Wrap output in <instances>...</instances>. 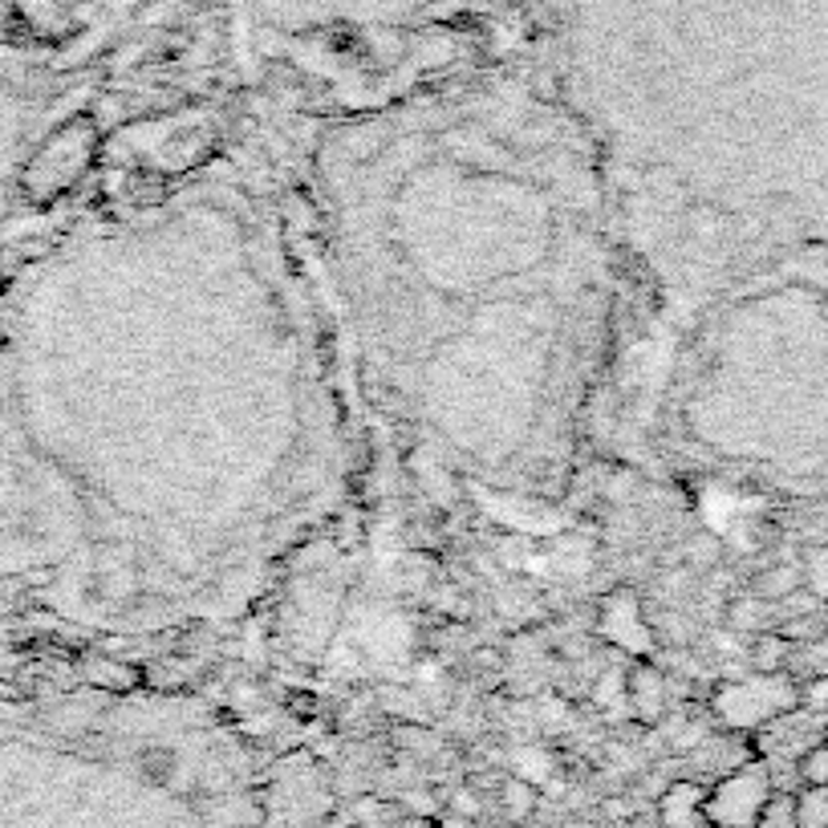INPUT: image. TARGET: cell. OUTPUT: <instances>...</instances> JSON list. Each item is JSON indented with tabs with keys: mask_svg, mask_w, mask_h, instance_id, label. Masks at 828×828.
I'll return each mask as SVG.
<instances>
[{
	"mask_svg": "<svg viewBox=\"0 0 828 828\" xmlns=\"http://www.w3.org/2000/svg\"><path fill=\"white\" fill-rule=\"evenodd\" d=\"M714 714L735 731L771 728L776 719L800 711V683L788 674H752L740 683H728L714 690Z\"/></svg>",
	"mask_w": 828,
	"mask_h": 828,
	"instance_id": "obj_1",
	"label": "cell"
},
{
	"mask_svg": "<svg viewBox=\"0 0 828 828\" xmlns=\"http://www.w3.org/2000/svg\"><path fill=\"white\" fill-rule=\"evenodd\" d=\"M771 792L768 764H743L707 792V828H756Z\"/></svg>",
	"mask_w": 828,
	"mask_h": 828,
	"instance_id": "obj_2",
	"label": "cell"
},
{
	"mask_svg": "<svg viewBox=\"0 0 828 828\" xmlns=\"http://www.w3.org/2000/svg\"><path fill=\"white\" fill-rule=\"evenodd\" d=\"M626 702L634 707V714L642 719L646 728L662 723L666 702H671V683H666V674L658 671L654 662H642V658H638L626 674Z\"/></svg>",
	"mask_w": 828,
	"mask_h": 828,
	"instance_id": "obj_3",
	"label": "cell"
},
{
	"mask_svg": "<svg viewBox=\"0 0 828 828\" xmlns=\"http://www.w3.org/2000/svg\"><path fill=\"white\" fill-rule=\"evenodd\" d=\"M707 788L695 780H674L658 796V825L662 828H707Z\"/></svg>",
	"mask_w": 828,
	"mask_h": 828,
	"instance_id": "obj_4",
	"label": "cell"
},
{
	"mask_svg": "<svg viewBox=\"0 0 828 828\" xmlns=\"http://www.w3.org/2000/svg\"><path fill=\"white\" fill-rule=\"evenodd\" d=\"M792 662V642L780 629H764L747 642V666L752 674H784Z\"/></svg>",
	"mask_w": 828,
	"mask_h": 828,
	"instance_id": "obj_5",
	"label": "cell"
},
{
	"mask_svg": "<svg viewBox=\"0 0 828 828\" xmlns=\"http://www.w3.org/2000/svg\"><path fill=\"white\" fill-rule=\"evenodd\" d=\"M800 589H804L800 565H771V569H764L756 581H752V593H756L759 601H768V605H784Z\"/></svg>",
	"mask_w": 828,
	"mask_h": 828,
	"instance_id": "obj_6",
	"label": "cell"
},
{
	"mask_svg": "<svg viewBox=\"0 0 828 828\" xmlns=\"http://www.w3.org/2000/svg\"><path fill=\"white\" fill-rule=\"evenodd\" d=\"M728 626L735 634H747V638H756L764 629H771V605L768 601H759L756 593H747V598H735L728 605Z\"/></svg>",
	"mask_w": 828,
	"mask_h": 828,
	"instance_id": "obj_7",
	"label": "cell"
},
{
	"mask_svg": "<svg viewBox=\"0 0 828 828\" xmlns=\"http://www.w3.org/2000/svg\"><path fill=\"white\" fill-rule=\"evenodd\" d=\"M800 577H804V589L828 605V544L804 548V557H800Z\"/></svg>",
	"mask_w": 828,
	"mask_h": 828,
	"instance_id": "obj_8",
	"label": "cell"
},
{
	"mask_svg": "<svg viewBox=\"0 0 828 828\" xmlns=\"http://www.w3.org/2000/svg\"><path fill=\"white\" fill-rule=\"evenodd\" d=\"M796 776L804 788H828V740L804 747L796 756Z\"/></svg>",
	"mask_w": 828,
	"mask_h": 828,
	"instance_id": "obj_9",
	"label": "cell"
},
{
	"mask_svg": "<svg viewBox=\"0 0 828 828\" xmlns=\"http://www.w3.org/2000/svg\"><path fill=\"white\" fill-rule=\"evenodd\" d=\"M500 800H504V813L512 816V820H529V816L536 813V788H532L524 776H512V780L500 788Z\"/></svg>",
	"mask_w": 828,
	"mask_h": 828,
	"instance_id": "obj_10",
	"label": "cell"
},
{
	"mask_svg": "<svg viewBox=\"0 0 828 828\" xmlns=\"http://www.w3.org/2000/svg\"><path fill=\"white\" fill-rule=\"evenodd\" d=\"M796 825L828 828V788H804V792H796Z\"/></svg>",
	"mask_w": 828,
	"mask_h": 828,
	"instance_id": "obj_11",
	"label": "cell"
},
{
	"mask_svg": "<svg viewBox=\"0 0 828 828\" xmlns=\"http://www.w3.org/2000/svg\"><path fill=\"white\" fill-rule=\"evenodd\" d=\"M756 828H800L796 825V796H792V792H771V800L764 804Z\"/></svg>",
	"mask_w": 828,
	"mask_h": 828,
	"instance_id": "obj_12",
	"label": "cell"
},
{
	"mask_svg": "<svg viewBox=\"0 0 828 828\" xmlns=\"http://www.w3.org/2000/svg\"><path fill=\"white\" fill-rule=\"evenodd\" d=\"M800 711H828V674H813L800 686Z\"/></svg>",
	"mask_w": 828,
	"mask_h": 828,
	"instance_id": "obj_13",
	"label": "cell"
},
{
	"mask_svg": "<svg viewBox=\"0 0 828 828\" xmlns=\"http://www.w3.org/2000/svg\"><path fill=\"white\" fill-rule=\"evenodd\" d=\"M447 813H456V816H468V820H475L480 816V800L468 792V788H459L456 796H451V804H447Z\"/></svg>",
	"mask_w": 828,
	"mask_h": 828,
	"instance_id": "obj_14",
	"label": "cell"
},
{
	"mask_svg": "<svg viewBox=\"0 0 828 828\" xmlns=\"http://www.w3.org/2000/svg\"><path fill=\"white\" fill-rule=\"evenodd\" d=\"M825 740H828V719H825Z\"/></svg>",
	"mask_w": 828,
	"mask_h": 828,
	"instance_id": "obj_15",
	"label": "cell"
}]
</instances>
